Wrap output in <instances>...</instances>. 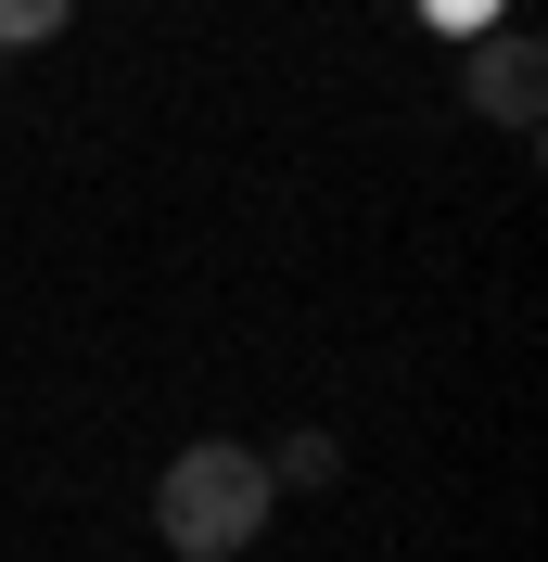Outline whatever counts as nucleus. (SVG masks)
<instances>
[{"label": "nucleus", "mask_w": 548, "mask_h": 562, "mask_svg": "<svg viewBox=\"0 0 548 562\" xmlns=\"http://www.w3.org/2000/svg\"><path fill=\"white\" fill-rule=\"evenodd\" d=\"M446 38H484V26H511V0H421Z\"/></svg>", "instance_id": "nucleus-5"}, {"label": "nucleus", "mask_w": 548, "mask_h": 562, "mask_svg": "<svg viewBox=\"0 0 548 562\" xmlns=\"http://www.w3.org/2000/svg\"><path fill=\"white\" fill-rule=\"evenodd\" d=\"M459 103H472L484 128L536 140V115H548V38H523V26H484L472 52H459Z\"/></svg>", "instance_id": "nucleus-2"}, {"label": "nucleus", "mask_w": 548, "mask_h": 562, "mask_svg": "<svg viewBox=\"0 0 548 562\" xmlns=\"http://www.w3.org/2000/svg\"><path fill=\"white\" fill-rule=\"evenodd\" d=\"M332 473H344L332 435H281V460H269V486H332Z\"/></svg>", "instance_id": "nucleus-4"}, {"label": "nucleus", "mask_w": 548, "mask_h": 562, "mask_svg": "<svg viewBox=\"0 0 548 562\" xmlns=\"http://www.w3.org/2000/svg\"><path fill=\"white\" fill-rule=\"evenodd\" d=\"M269 448H242V435H192V448L153 473V525H167L179 562H230L269 537Z\"/></svg>", "instance_id": "nucleus-1"}, {"label": "nucleus", "mask_w": 548, "mask_h": 562, "mask_svg": "<svg viewBox=\"0 0 548 562\" xmlns=\"http://www.w3.org/2000/svg\"><path fill=\"white\" fill-rule=\"evenodd\" d=\"M65 26H77V0H0V65L38 52V38H65Z\"/></svg>", "instance_id": "nucleus-3"}]
</instances>
